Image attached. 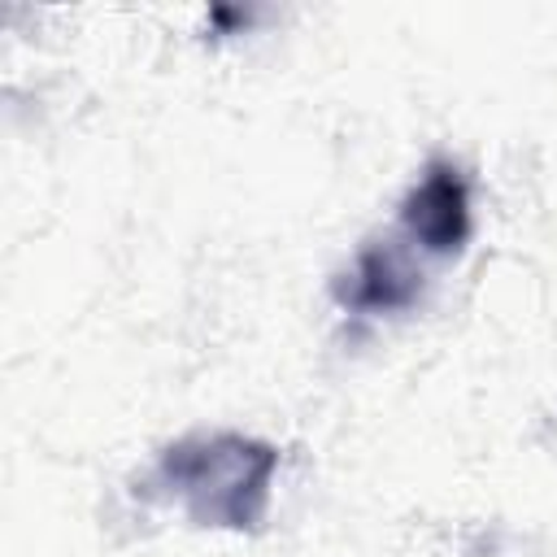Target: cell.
Returning <instances> with one entry per match:
<instances>
[{
	"instance_id": "cell-1",
	"label": "cell",
	"mask_w": 557,
	"mask_h": 557,
	"mask_svg": "<svg viewBox=\"0 0 557 557\" xmlns=\"http://www.w3.org/2000/svg\"><path fill=\"white\" fill-rule=\"evenodd\" d=\"M405 222H409V231H413L426 248L453 252V248L466 239V226H470V213H466V183L457 178V170L435 165V170L426 174V183L409 196Z\"/></svg>"
},
{
	"instance_id": "cell-2",
	"label": "cell",
	"mask_w": 557,
	"mask_h": 557,
	"mask_svg": "<svg viewBox=\"0 0 557 557\" xmlns=\"http://www.w3.org/2000/svg\"><path fill=\"white\" fill-rule=\"evenodd\" d=\"M409 274H400L387 257L379 252H366L361 270H357V300L361 305H383V309H396L409 300Z\"/></svg>"
}]
</instances>
